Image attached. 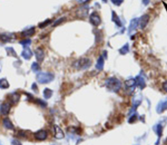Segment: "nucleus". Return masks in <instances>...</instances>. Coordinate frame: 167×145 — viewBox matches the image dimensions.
<instances>
[{"instance_id": "6e6552de", "label": "nucleus", "mask_w": 167, "mask_h": 145, "mask_svg": "<svg viewBox=\"0 0 167 145\" xmlns=\"http://www.w3.org/2000/svg\"><path fill=\"white\" fill-rule=\"evenodd\" d=\"M34 137L37 140H44L47 138V132L45 130H40L35 133Z\"/></svg>"}, {"instance_id": "72a5a7b5", "label": "nucleus", "mask_w": 167, "mask_h": 145, "mask_svg": "<svg viewBox=\"0 0 167 145\" xmlns=\"http://www.w3.org/2000/svg\"><path fill=\"white\" fill-rule=\"evenodd\" d=\"M137 120V116H136V114H133V116L130 118L129 120V123H133L135 122V121Z\"/></svg>"}, {"instance_id": "5701e85b", "label": "nucleus", "mask_w": 167, "mask_h": 145, "mask_svg": "<svg viewBox=\"0 0 167 145\" xmlns=\"http://www.w3.org/2000/svg\"><path fill=\"white\" fill-rule=\"evenodd\" d=\"M119 52L121 55H126L129 52V43H125L124 46H122L119 49Z\"/></svg>"}, {"instance_id": "f257e3e1", "label": "nucleus", "mask_w": 167, "mask_h": 145, "mask_svg": "<svg viewBox=\"0 0 167 145\" xmlns=\"http://www.w3.org/2000/svg\"><path fill=\"white\" fill-rule=\"evenodd\" d=\"M105 86L110 91L117 93L121 87V82L117 78L111 77L106 80Z\"/></svg>"}, {"instance_id": "a211bd4d", "label": "nucleus", "mask_w": 167, "mask_h": 145, "mask_svg": "<svg viewBox=\"0 0 167 145\" xmlns=\"http://www.w3.org/2000/svg\"><path fill=\"white\" fill-rule=\"evenodd\" d=\"M112 21H113L116 24V25L118 27H121L123 26V24L120 20V17H118L116 13V12L112 11Z\"/></svg>"}, {"instance_id": "58836bf2", "label": "nucleus", "mask_w": 167, "mask_h": 145, "mask_svg": "<svg viewBox=\"0 0 167 145\" xmlns=\"http://www.w3.org/2000/svg\"><path fill=\"white\" fill-rule=\"evenodd\" d=\"M142 3H143L145 5H147L149 3V0H142Z\"/></svg>"}, {"instance_id": "cd10ccee", "label": "nucleus", "mask_w": 167, "mask_h": 145, "mask_svg": "<svg viewBox=\"0 0 167 145\" xmlns=\"http://www.w3.org/2000/svg\"><path fill=\"white\" fill-rule=\"evenodd\" d=\"M51 22H52L51 20L47 19V20H46V21H44V22L40 23L39 25V27L40 28V29H44V28H45L48 25H49Z\"/></svg>"}, {"instance_id": "aec40b11", "label": "nucleus", "mask_w": 167, "mask_h": 145, "mask_svg": "<svg viewBox=\"0 0 167 145\" xmlns=\"http://www.w3.org/2000/svg\"><path fill=\"white\" fill-rule=\"evenodd\" d=\"M35 32V28L32 27L26 30L23 31L22 32V35L24 36V37H30V36H32L34 35Z\"/></svg>"}, {"instance_id": "9b49d317", "label": "nucleus", "mask_w": 167, "mask_h": 145, "mask_svg": "<svg viewBox=\"0 0 167 145\" xmlns=\"http://www.w3.org/2000/svg\"><path fill=\"white\" fill-rule=\"evenodd\" d=\"M134 79H135L136 86L139 88L140 89L142 90L144 88H145L146 86V82H145V79L142 76H138Z\"/></svg>"}, {"instance_id": "a19ab883", "label": "nucleus", "mask_w": 167, "mask_h": 145, "mask_svg": "<svg viewBox=\"0 0 167 145\" xmlns=\"http://www.w3.org/2000/svg\"><path fill=\"white\" fill-rule=\"evenodd\" d=\"M0 145H3V144H2V143L1 141H0Z\"/></svg>"}, {"instance_id": "412c9836", "label": "nucleus", "mask_w": 167, "mask_h": 145, "mask_svg": "<svg viewBox=\"0 0 167 145\" xmlns=\"http://www.w3.org/2000/svg\"><path fill=\"white\" fill-rule=\"evenodd\" d=\"M20 95L18 93H15L11 94L10 98H9L11 103L13 104H16L17 103H18V102L20 100Z\"/></svg>"}, {"instance_id": "ddd939ff", "label": "nucleus", "mask_w": 167, "mask_h": 145, "mask_svg": "<svg viewBox=\"0 0 167 145\" xmlns=\"http://www.w3.org/2000/svg\"><path fill=\"white\" fill-rule=\"evenodd\" d=\"M138 25H139V19L138 18H134L132 19L129 26V33H131V32L135 30Z\"/></svg>"}, {"instance_id": "79ce46f5", "label": "nucleus", "mask_w": 167, "mask_h": 145, "mask_svg": "<svg viewBox=\"0 0 167 145\" xmlns=\"http://www.w3.org/2000/svg\"><path fill=\"white\" fill-rule=\"evenodd\" d=\"M135 145H138V144H135Z\"/></svg>"}, {"instance_id": "c756f323", "label": "nucleus", "mask_w": 167, "mask_h": 145, "mask_svg": "<svg viewBox=\"0 0 167 145\" xmlns=\"http://www.w3.org/2000/svg\"><path fill=\"white\" fill-rule=\"evenodd\" d=\"M40 69V66L39 65L38 63L34 62L31 65V70H33L34 72H38Z\"/></svg>"}, {"instance_id": "4468645a", "label": "nucleus", "mask_w": 167, "mask_h": 145, "mask_svg": "<svg viewBox=\"0 0 167 145\" xmlns=\"http://www.w3.org/2000/svg\"><path fill=\"white\" fill-rule=\"evenodd\" d=\"M153 130L156 133V134L157 135V137H158V139H157V143H156V144H157V143L159 142L160 140V139L162 137V131H163V127L162 126V125L159 123V124H157L156 125L153 127Z\"/></svg>"}, {"instance_id": "473e14b6", "label": "nucleus", "mask_w": 167, "mask_h": 145, "mask_svg": "<svg viewBox=\"0 0 167 145\" xmlns=\"http://www.w3.org/2000/svg\"><path fill=\"white\" fill-rule=\"evenodd\" d=\"M64 20H66V18H65V17L61 18V19H58V20H57V21H56L54 22V26H58V25H60L61 23L63 22L64 21Z\"/></svg>"}, {"instance_id": "bb28decb", "label": "nucleus", "mask_w": 167, "mask_h": 145, "mask_svg": "<svg viewBox=\"0 0 167 145\" xmlns=\"http://www.w3.org/2000/svg\"><path fill=\"white\" fill-rule=\"evenodd\" d=\"M0 38H1L2 41H3L4 42H11L13 40L14 38L13 36H11V34L7 35V34H3L1 36H0Z\"/></svg>"}, {"instance_id": "4c0bfd02", "label": "nucleus", "mask_w": 167, "mask_h": 145, "mask_svg": "<svg viewBox=\"0 0 167 145\" xmlns=\"http://www.w3.org/2000/svg\"><path fill=\"white\" fill-rule=\"evenodd\" d=\"M77 2H78L79 3H81V4H83V3H86L88 0H76Z\"/></svg>"}, {"instance_id": "dca6fc26", "label": "nucleus", "mask_w": 167, "mask_h": 145, "mask_svg": "<svg viewBox=\"0 0 167 145\" xmlns=\"http://www.w3.org/2000/svg\"><path fill=\"white\" fill-rule=\"evenodd\" d=\"M21 56L24 59L30 60L33 56V53L29 47H25L22 52Z\"/></svg>"}, {"instance_id": "1a4fd4ad", "label": "nucleus", "mask_w": 167, "mask_h": 145, "mask_svg": "<svg viewBox=\"0 0 167 145\" xmlns=\"http://www.w3.org/2000/svg\"><path fill=\"white\" fill-rule=\"evenodd\" d=\"M138 19H139V26L140 27V29H144L146 27V26H147L149 22V16L148 15H144Z\"/></svg>"}, {"instance_id": "4be33fe9", "label": "nucleus", "mask_w": 167, "mask_h": 145, "mask_svg": "<svg viewBox=\"0 0 167 145\" xmlns=\"http://www.w3.org/2000/svg\"><path fill=\"white\" fill-rule=\"evenodd\" d=\"M53 94V91L49 88H45L43 91V96L44 99H49L52 97Z\"/></svg>"}, {"instance_id": "a878e982", "label": "nucleus", "mask_w": 167, "mask_h": 145, "mask_svg": "<svg viewBox=\"0 0 167 145\" xmlns=\"http://www.w3.org/2000/svg\"><path fill=\"white\" fill-rule=\"evenodd\" d=\"M9 83L8 82L7 79L2 78L0 79V88L2 89H8L9 87Z\"/></svg>"}, {"instance_id": "e433bc0d", "label": "nucleus", "mask_w": 167, "mask_h": 145, "mask_svg": "<svg viewBox=\"0 0 167 145\" xmlns=\"http://www.w3.org/2000/svg\"><path fill=\"white\" fill-rule=\"evenodd\" d=\"M162 89H163L165 92L167 93V80L162 83Z\"/></svg>"}, {"instance_id": "7c9ffc66", "label": "nucleus", "mask_w": 167, "mask_h": 145, "mask_svg": "<svg viewBox=\"0 0 167 145\" xmlns=\"http://www.w3.org/2000/svg\"><path fill=\"white\" fill-rule=\"evenodd\" d=\"M111 2L116 6H120L124 3V0H111Z\"/></svg>"}, {"instance_id": "7ed1b4c3", "label": "nucleus", "mask_w": 167, "mask_h": 145, "mask_svg": "<svg viewBox=\"0 0 167 145\" xmlns=\"http://www.w3.org/2000/svg\"><path fill=\"white\" fill-rule=\"evenodd\" d=\"M37 80L40 83L46 84L50 83L54 79V75L50 72H39L36 76Z\"/></svg>"}, {"instance_id": "393cba45", "label": "nucleus", "mask_w": 167, "mask_h": 145, "mask_svg": "<svg viewBox=\"0 0 167 145\" xmlns=\"http://www.w3.org/2000/svg\"><path fill=\"white\" fill-rule=\"evenodd\" d=\"M125 84L127 88H132V87H134L136 86V82H135V79H129L128 80H127L125 82Z\"/></svg>"}, {"instance_id": "39448f33", "label": "nucleus", "mask_w": 167, "mask_h": 145, "mask_svg": "<svg viewBox=\"0 0 167 145\" xmlns=\"http://www.w3.org/2000/svg\"><path fill=\"white\" fill-rule=\"evenodd\" d=\"M89 11V7L88 5H84L81 7L80 8L76 11V16L79 18H84L87 17Z\"/></svg>"}, {"instance_id": "f3484780", "label": "nucleus", "mask_w": 167, "mask_h": 145, "mask_svg": "<svg viewBox=\"0 0 167 145\" xmlns=\"http://www.w3.org/2000/svg\"><path fill=\"white\" fill-rule=\"evenodd\" d=\"M3 125L4 127H5L7 130H14V126L13 123H12L11 121L9 118H5L3 120Z\"/></svg>"}, {"instance_id": "ea45409f", "label": "nucleus", "mask_w": 167, "mask_h": 145, "mask_svg": "<svg viewBox=\"0 0 167 145\" xmlns=\"http://www.w3.org/2000/svg\"><path fill=\"white\" fill-rule=\"evenodd\" d=\"M104 3H107V0H102Z\"/></svg>"}, {"instance_id": "423d86ee", "label": "nucleus", "mask_w": 167, "mask_h": 145, "mask_svg": "<svg viewBox=\"0 0 167 145\" xmlns=\"http://www.w3.org/2000/svg\"><path fill=\"white\" fill-rule=\"evenodd\" d=\"M166 110H167V98L161 100L156 107V111L158 114H161Z\"/></svg>"}, {"instance_id": "9d476101", "label": "nucleus", "mask_w": 167, "mask_h": 145, "mask_svg": "<svg viewBox=\"0 0 167 145\" xmlns=\"http://www.w3.org/2000/svg\"><path fill=\"white\" fill-rule=\"evenodd\" d=\"M54 137L57 139H62L64 138L65 135L64 133L58 126L54 125Z\"/></svg>"}, {"instance_id": "f704fd0d", "label": "nucleus", "mask_w": 167, "mask_h": 145, "mask_svg": "<svg viewBox=\"0 0 167 145\" xmlns=\"http://www.w3.org/2000/svg\"><path fill=\"white\" fill-rule=\"evenodd\" d=\"M31 89L35 93H38V87L37 86V84L35 83H34L33 85L31 86Z\"/></svg>"}, {"instance_id": "b1692460", "label": "nucleus", "mask_w": 167, "mask_h": 145, "mask_svg": "<svg viewBox=\"0 0 167 145\" xmlns=\"http://www.w3.org/2000/svg\"><path fill=\"white\" fill-rule=\"evenodd\" d=\"M5 50L7 51V55L9 56H11V57H15V58L18 57L17 53H16V51H14V49L13 47H6Z\"/></svg>"}, {"instance_id": "c85d7f7f", "label": "nucleus", "mask_w": 167, "mask_h": 145, "mask_svg": "<svg viewBox=\"0 0 167 145\" xmlns=\"http://www.w3.org/2000/svg\"><path fill=\"white\" fill-rule=\"evenodd\" d=\"M19 43L21 44V45L25 48V47H28L31 45V41L30 39H25V40H23V41H20Z\"/></svg>"}, {"instance_id": "0eeeda50", "label": "nucleus", "mask_w": 167, "mask_h": 145, "mask_svg": "<svg viewBox=\"0 0 167 145\" xmlns=\"http://www.w3.org/2000/svg\"><path fill=\"white\" fill-rule=\"evenodd\" d=\"M11 104L9 103H4L0 105V113L2 115H8L11 110Z\"/></svg>"}, {"instance_id": "c9c22d12", "label": "nucleus", "mask_w": 167, "mask_h": 145, "mask_svg": "<svg viewBox=\"0 0 167 145\" xmlns=\"http://www.w3.org/2000/svg\"><path fill=\"white\" fill-rule=\"evenodd\" d=\"M11 145H22V144L18 140H13L11 141Z\"/></svg>"}, {"instance_id": "6ab92c4d", "label": "nucleus", "mask_w": 167, "mask_h": 145, "mask_svg": "<svg viewBox=\"0 0 167 145\" xmlns=\"http://www.w3.org/2000/svg\"><path fill=\"white\" fill-rule=\"evenodd\" d=\"M104 60L103 56L101 55L100 57L98 58V59H97V61L96 65H95L96 69L99 70H102L104 68Z\"/></svg>"}, {"instance_id": "f8f14e48", "label": "nucleus", "mask_w": 167, "mask_h": 145, "mask_svg": "<svg viewBox=\"0 0 167 145\" xmlns=\"http://www.w3.org/2000/svg\"><path fill=\"white\" fill-rule=\"evenodd\" d=\"M142 103V96L140 95H136L134 96L133 100V108L131 109V112L135 111L137 107L140 105Z\"/></svg>"}, {"instance_id": "2f4dec72", "label": "nucleus", "mask_w": 167, "mask_h": 145, "mask_svg": "<svg viewBox=\"0 0 167 145\" xmlns=\"http://www.w3.org/2000/svg\"><path fill=\"white\" fill-rule=\"evenodd\" d=\"M35 101L38 104H39V105H40L43 107H45L47 106V103L44 102V100H42L39 99H35Z\"/></svg>"}, {"instance_id": "f03ea898", "label": "nucleus", "mask_w": 167, "mask_h": 145, "mask_svg": "<svg viewBox=\"0 0 167 145\" xmlns=\"http://www.w3.org/2000/svg\"><path fill=\"white\" fill-rule=\"evenodd\" d=\"M92 65V60L88 58H82L77 60L72 64V66L75 69L83 70L88 69Z\"/></svg>"}, {"instance_id": "2eb2a0df", "label": "nucleus", "mask_w": 167, "mask_h": 145, "mask_svg": "<svg viewBox=\"0 0 167 145\" xmlns=\"http://www.w3.org/2000/svg\"><path fill=\"white\" fill-rule=\"evenodd\" d=\"M36 59L39 62H42L44 59V53L42 48L39 47L35 50Z\"/></svg>"}, {"instance_id": "20e7f679", "label": "nucleus", "mask_w": 167, "mask_h": 145, "mask_svg": "<svg viewBox=\"0 0 167 145\" xmlns=\"http://www.w3.org/2000/svg\"><path fill=\"white\" fill-rule=\"evenodd\" d=\"M89 22L94 26H98L101 25V19L97 12H93L89 16Z\"/></svg>"}]
</instances>
